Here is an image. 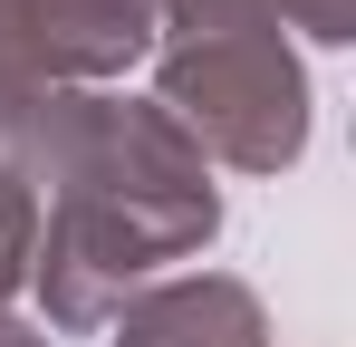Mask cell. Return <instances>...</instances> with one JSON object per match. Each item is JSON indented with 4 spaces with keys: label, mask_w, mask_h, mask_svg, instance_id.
<instances>
[{
    "label": "cell",
    "mask_w": 356,
    "mask_h": 347,
    "mask_svg": "<svg viewBox=\"0 0 356 347\" xmlns=\"http://www.w3.org/2000/svg\"><path fill=\"white\" fill-rule=\"evenodd\" d=\"M0 347H58L39 318H19V309H0Z\"/></svg>",
    "instance_id": "cell-7"
},
{
    "label": "cell",
    "mask_w": 356,
    "mask_h": 347,
    "mask_svg": "<svg viewBox=\"0 0 356 347\" xmlns=\"http://www.w3.org/2000/svg\"><path fill=\"white\" fill-rule=\"evenodd\" d=\"M154 107L202 145V164L289 174L308 155V107L318 97H308L298 39L260 29V20H202V29H164Z\"/></svg>",
    "instance_id": "cell-2"
},
{
    "label": "cell",
    "mask_w": 356,
    "mask_h": 347,
    "mask_svg": "<svg viewBox=\"0 0 356 347\" xmlns=\"http://www.w3.org/2000/svg\"><path fill=\"white\" fill-rule=\"evenodd\" d=\"M174 0H0V125L39 97L116 87L164 49Z\"/></svg>",
    "instance_id": "cell-3"
},
{
    "label": "cell",
    "mask_w": 356,
    "mask_h": 347,
    "mask_svg": "<svg viewBox=\"0 0 356 347\" xmlns=\"http://www.w3.org/2000/svg\"><path fill=\"white\" fill-rule=\"evenodd\" d=\"M29 251H39V203H29V183L0 164V309L29 289Z\"/></svg>",
    "instance_id": "cell-6"
},
{
    "label": "cell",
    "mask_w": 356,
    "mask_h": 347,
    "mask_svg": "<svg viewBox=\"0 0 356 347\" xmlns=\"http://www.w3.org/2000/svg\"><path fill=\"white\" fill-rule=\"evenodd\" d=\"M106 347H270V309L232 270H174L106 318Z\"/></svg>",
    "instance_id": "cell-4"
},
{
    "label": "cell",
    "mask_w": 356,
    "mask_h": 347,
    "mask_svg": "<svg viewBox=\"0 0 356 347\" xmlns=\"http://www.w3.org/2000/svg\"><path fill=\"white\" fill-rule=\"evenodd\" d=\"M0 164L39 203L29 289H39V328L58 338L106 328L164 261L212 251L222 231V183L202 145L154 97H125V87L39 97L29 116L0 125Z\"/></svg>",
    "instance_id": "cell-1"
},
{
    "label": "cell",
    "mask_w": 356,
    "mask_h": 347,
    "mask_svg": "<svg viewBox=\"0 0 356 347\" xmlns=\"http://www.w3.org/2000/svg\"><path fill=\"white\" fill-rule=\"evenodd\" d=\"M202 20H260V29L318 39V49H347L356 39V0H174L164 29H202Z\"/></svg>",
    "instance_id": "cell-5"
}]
</instances>
